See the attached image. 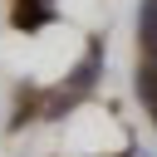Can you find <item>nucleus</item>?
I'll use <instances>...</instances> for the list:
<instances>
[{
	"label": "nucleus",
	"mask_w": 157,
	"mask_h": 157,
	"mask_svg": "<svg viewBox=\"0 0 157 157\" xmlns=\"http://www.w3.org/2000/svg\"><path fill=\"white\" fill-rule=\"evenodd\" d=\"M49 15H54V10H49V5H44V0H20V5H15V15H10V20H15V25H20V29H34V25H44V20H49Z\"/></svg>",
	"instance_id": "nucleus-1"
},
{
	"label": "nucleus",
	"mask_w": 157,
	"mask_h": 157,
	"mask_svg": "<svg viewBox=\"0 0 157 157\" xmlns=\"http://www.w3.org/2000/svg\"><path fill=\"white\" fill-rule=\"evenodd\" d=\"M142 39L147 49H157V0H142Z\"/></svg>",
	"instance_id": "nucleus-2"
}]
</instances>
